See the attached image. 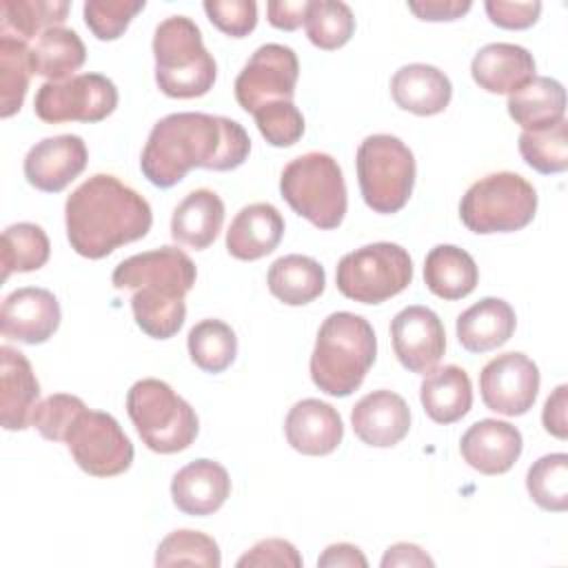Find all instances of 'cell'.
<instances>
[{
	"mask_svg": "<svg viewBox=\"0 0 568 568\" xmlns=\"http://www.w3.org/2000/svg\"><path fill=\"white\" fill-rule=\"evenodd\" d=\"M251 140L244 126L224 115L197 111L158 120L142 149V175L160 189L175 186L191 169L233 171L244 164Z\"/></svg>",
	"mask_w": 568,
	"mask_h": 568,
	"instance_id": "6da1fadb",
	"label": "cell"
},
{
	"mask_svg": "<svg viewBox=\"0 0 568 568\" xmlns=\"http://www.w3.org/2000/svg\"><path fill=\"white\" fill-rule=\"evenodd\" d=\"M71 248L89 260H102L118 246L142 240L153 213L149 202L115 175L95 173L84 180L64 204Z\"/></svg>",
	"mask_w": 568,
	"mask_h": 568,
	"instance_id": "7a4b0ae2",
	"label": "cell"
},
{
	"mask_svg": "<svg viewBox=\"0 0 568 568\" xmlns=\"http://www.w3.org/2000/svg\"><path fill=\"white\" fill-rule=\"evenodd\" d=\"M377 355V337L362 315L331 313L315 339L311 379L331 397H348L357 390Z\"/></svg>",
	"mask_w": 568,
	"mask_h": 568,
	"instance_id": "3957f363",
	"label": "cell"
},
{
	"mask_svg": "<svg viewBox=\"0 0 568 568\" xmlns=\"http://www.w3.org/2000/svg\"><path fill=\"white\" fill-rule=\"evenodd\" d=\"M155 82L169 98H200L213 89L215 60L202 42L200 27L186 16L162 20L153 36Z\"/></svg>",
	"mask_w": 568,
	"mask_h": 568,
	"instance_id": "277c9868",
	"label": "cell"
},
{
	"mask_svg": "<svg viewBox=\"0 0 568 568\" xmlns=\"http://www.w3.org/2000/svg\"><path fill=\"white\" fill-rule=\"evenodd\" d=\"M126 413L146 448L160 455L189 448L200 430L191 404L155 377L140 379L129 388Z\"/></svg>",
	"mask_w": 568,
	"mask_h": 568,
	"instance_id": "5b68a950",
	"label": "cell"
},
{
	"mask_svg": "<svg viewBox=\"0 0 568 568\" xmlns=\"http://www.w3.org/2000/svg\"><path fill=\"white\" fill-rule=\"evenodd\" d=\"M280 193L297 215L322 231L337 229L346 215L344 175L328 153L311 151L291 160L282 171Z\"/></svg>",
	"mask_w": 568,
	"mask_h": 568,
	"instance_id": "8992f818",
	"label": "cell"
},
{
	"mask_svg": "<svg viewBox=\"0 0 568 568\" xmlns=\"http://www.w3.org/2000/svg\"><path fill=\"white\" fill-rule=\"evenodd\" d=\"M537 213L535 186L513 171L484 175L464 193L459 202V217L468 231L513 233L532 222Z\"/></svg>",
	"mask_w": 568,
	"mask_h": 568,
	"instance_id": "52a82bcc",
	"label": "cell"
},
{
	"mask_svg": "<svg viewBox=\"0 0 568 568\" xmlns=\"http://www.w3.org/2000/svg\"><path fill=\"white\" fill-rule=\"evenodd\" d=\"M362 197L375 213H397L415 186L413 151L395 135L375 133L362 140L355 158Z\"/></svg>",
	"mask_w": 568,
	"mask_h": 568,
	"instance_id": "ba28073f",
	"label": "cell"
},
{
	"mask_svg": "<svg viewBox=\"0 0 568 568\" xmlns=\"http://www.w3.org/2000/svg\"><path fill=\"white\" fill-rule=\"evenodd\" d=\"M410 280V255L393 242H375L355 248L339 260L335 271L339 293L362 304H382L402 293Z\"/></svg>",
	"mask_w": 568,
	"mask_h": 568,
	"instance_id": "9c48e42d",
	"label": "cell"
},
{
	"mask_svg": "<svg viewBox=\"0 0 568 568\" xmlns=\"http://www.w3.org/2000/svg\"><path fill=\"white\" fill-rule=\"evenodd\" d=\"M118 106V89L102 73H80L60 82H44L33 100L42 122H100Z\"/></svg>",
	"mask_w": 568,
	"mask_h": 568,
	"instance_id": "30bf717a",
	"label": "cell"
},
{
	"mask_svg": "<svg viewBox=\"0 0 568 568\" xmlns=\"http://www.w3.org/2000/svg\"><path fill=\"white\" fill-rule=\"evenodd\" d=\"M64 444L75 464L93 477L120 475L133 462L131 439L118 419L102 410L84 408L67 430Z\"/></svg>",
	"mask_w": 568,
	"mask_h": 568,
	"instance_id": "8fae6325",
	"label": "cell"
},
{
	"mask_svg": "<svg viewBox=\"0 0 568 568\" xmlns=\"http://www.w3.org/2000/svg\"><path fill=\"white\" fill-rule=\"evenodd\" d=\"M297 75L300 62L291 47L262 44L235 78V100L246 113H255L262 104L275 100L293 102Z\"/></svg>",
	"mask_w": 568,
	"mask_h": 568,
	"instance_id": "7c38bea8",
	"label": "cell"
},
{
	"mask_svg": "<svg viewBox=\"0 0 568 568\" xmlns=\"http://www.w3.org/2000/svg\"><path fill=\"white\" fill-rule=\"evenodd\" d=\"M479 390L486 408L517 417L532 408L539 390V368L524 353H501L479 373Z\"/></svg>",
	"mask_w": 568,
	"mask_h": 568,
	"instance_id": "4fadbf2b",
	"label": "cell"
},
{
	"mask_svg": "<svg viewBox=\"0 0 568 568\" xmlns=\"http://www.w3.org/2000/svg\"><path fill=\"white\" fill-rule=\"evenodd\" d=\"M195 277V264L184 251L175 246H160L122 260L115 266L111 282L118 291L153 286L184 297L193 288Z\"/></svg>",
	"mask_w": 568,
	"mask_h": 568,
	"instance_id": "5bb4252c",
	"label": "cell"
},
{
	"mask_svg": "<svg viewBox=\"0 0 568 568\" xmlns=\"http://www.w3.org/2000/svg\"><path fill=\"white\" fill-rule=\"evenodd\" d=\"M393 351L410 373H430L446 351L444 324L435 311L422 304L402 308L390 322Z\"/></svg>",
	"mask_w": 568,
	"mask_h": 568,
	"instance_id": "9a60e30c",
	"label": "cell"
},
{
	"mask_svg": "<svg viewBox=\"0 0 568 568\" xmlns=\"http://www.w3.org/2000/svg\"><path fill=\"white\" fill-rule=\"evenodd\" d=\"M89 153L80 135L62 133L36 142L24 158V178L44 193H60L87 166Z\"/></svg>",
	"mask_w": 568,
	"mask_h": 568,
	"instance_id": "2e32d148",
	"label": "cell"
},
{
	"mask_svg": "<svg viewBox=\"0 0 568 568\" xmlns=\"http://www.w3.org/2000/svg\"><path fill=\"white\" fill-rule=\"evenodd\" d=\"M62 313L55 295L47 288L24 286L9 293L0 308V331L7 339L42 344L60 326Z\"/></svg>",
	"mask_w": 568,
	"mask_h": 568,
	"instance_id": "e0dca14e",
	"label": "cell"
},
{
	"mask_svg": "<svg viewBox=\"0 0 568 568\" xmlns=\"http://www.w3.org/2000/svg\"><path fill=\"white\" fill-rule=\"evenodd\" d=\"M524 448L519 428L501 419L475 422L459 442L464 462L481 475H501L513 468Z\"/></svg>",
	"mask_w": 568,
	"mask_h": 568,
	"instance_id": "ac0fdd59",
	"label": "cell"
},
{
	"mask_svg": "<svg viewBox=\"0 0 568 568\" xmlns=\"http://www.w3.org/2000/svg\"><path fill=\"white\" fill-rule=\"evenodd\" d=\"M351 424L364 444L390 448L408 435L410 408L404 397L393 390H373L353 406Z\"/></svg>",
	"mask_w": 568,
	"mask_h": 568,
	"instance_id": "d6986e66",
	"label": "cell"
},
{
	"mask_svg": "<svg viewBox=\"0 0 568 568\" xmlns=\"http://www.w3.org/2000/svg\"><path fill=\"white\" fill-rule=\"evenodd\" d=\"M40 399V384L29 359L11 348H0V422L4 430L31 426Z\"/></svg>",
	"mask_w": 568,
	"mask_h": 568,
	"instance_id": "ffe728a7",
	"label": "cell"
},
{
	"mask_svg": "<svg viewBox=\"0 0 568 568\" xmlns=\"http://www.w3.org/2000/svg\"><path fill=\"white\" fill-rule=\"evenodd\" d=\"M231 495L226 468L213 459H195L180 468L171 481V497L178 510L193 517H206L222 508Z\"/></svg>",
	"mask_w": 568,
	"mask_h": 568,
	"instance_id": "44dd1931",
	"label": "cell"
},
{
	"mask_svg": "<svg viewBox=\"0 0 568 568\" xmlns=\"http://www.w3.org/2000/svg\"><path fill=\"white\" fill-rule=\"evenodd\" d=\"M286 442L302 455L320 457L333 453L344 437V424L339 413L320 399L297 402L284 422Z\"/></svg>",
	"mask_w": 568,
	"mask_h": 568,
	"instance_id": "7402d4cb",
	"label": "cell"
},
{
	"mask_svg": "<svg viewBox=\"0 0 568 568\" xmlns=\"http://www.w3.org/2000/svg\"><path fill=\"white\" fill-rule=\"evenodd\" d=\"M284 235V217L268 202H253L233 217L226 231V251L235 260L253 262L273 253Z\"/></svg>",
	"mask_w": 568,
	"mask_h": 568,
	"instance_id": "603a6c76",
	"label": "cell"
},
{
	"mask_svg": "<svg viewBox=\"0 0 568 568\" xmlns=\"http://www.w3.org/2000/svg\"><path fill=\"white\" fill-rule=\"evenodd\" d=\"M473 80L488 93H513L535 78V58L528 49L510 42L481 47L470 62Z\"/></svg>",
	"mask_w": 568,
	"mask_h": 568,
	"instance_id": "cb8c5ba5",
	"label": "cell"
},
{
	"mask_svg": "<svg viewBox=\"0 0 568 568\" xmlns=\"http://www.w3.org/2000/svg\"><path fill=\"white\" fill-rule=\"evenodd\" d=\"M395 104L415 115H437L453 98V84L444 71L433 64H406L390 78Z\"/></svg>",
	"mask_w": 568,
	"mask_h": 568,
	"instance_id": "d4e9b609",
	"label": "cell"
},
{
	"mask_svg": "<svg viewBox=\"0 0 568 568\" xmlns=\"http://www.w3.org/2000/svg\"><path fill=\"white\" fill-rule=\"evenodd\" d=\"M515 311L501 297H484L457 317V339L470 353L504 346L515 333Z\"/></svg>",
	"mask_w": 568,
	"mask_h": 568,
	"instance_id": "484cf974",
	"label": "cell"
},
{
	"mask_svg": "<svg viewBox=\"0 0 568 568\" xmlns=\"http://www.w3.org/2000/svg\"><path fill=\"white\" fill-rule=\"evenodd\" d=\"M224 224V202L211 189L191 191L171 215V235L175 242L204 251L215 242Z\"/></svg>",
	"mask_w": 568,
	"mask_h": 568,
	"instance_id": "4316f807",
	"label": "cell"
},
{
	"mask_svg": "<svg viewBox=\"0 0 568 568\" xmlns=\"http://www.w3.org/2000/svg\"><path fill=\"white\" fill-rule=\"evenodd\" d=\"M419 399L426 415L437 424L459 422L473 406V384L464 368L446 364L426 373L419 386Z\"/></svg>",
	"mask_w": 568,
	"mask_h": 568,
	"instance_id": "83f0119b",
	"label": "cell"
},
{
	"mask_svg": "<svg viewBox=\"0 0 568 568\" xmlns=\"http://www.w3.org/2000/svg\"><path fill=\"white\" fill-rule=\"evenodd\" d=\"M508 113L524 131L555 126L566 113V91L559 80L535 75L508 95Z\"/></svg>",
	"mask_w": 568,
	"mask_h": 568,
	"instance_id": "f1b7e54d",
	"label": "cell"
},
{
	"mask_svg": "<svg viewBox=\"0 0 568 568\" xmlns=\"http://www.w3.org/2000/svg\"><path fill=\"white\" fill-rule=\"evenodd\" d=\"M424 282L428 291L442 300H462L470 295L479 282L475 260L459 246L439 244L424 260Z\"/></svg>",
	"mask_w": 568,
	"mask_h": 568,
	"instance_id": "f546056e",
	"label": "cell"
},
{
	"mask_svg": "<svg viewBox=\"0 0 568 568\" xmlns=\"http://www.w3.org/2000/svg\"><path fill=\"white\" fill-rule=\"evenodd\" d=\"M268 291L288 306H304L320 297L326 286V273L322 264L308 255L277 257L266 275Z\"/></svg>",
	"mask_w": 568,
	"mask_h": 568,
	"instance_id": "4dcf8cb0",
	"label": "cell"
},
{
	"mask_svg": "<svg viewBox=\"0 0 568 568\" xmlns=\"http://www.w3.org/2000/svg\"><path fill=\"white\" fill-rule=\"evenodd\" d=\"M87 60V47L73 29L55 27L38 36L31 47L33 71L49 82L67 80Z\"/></svg>",
	"mask_w": 568,
	"mask_h": 568,
	"instance_id": "1f68e13d",
	"label": "cell"
},
{
	"mask_svg": "<svg viewBox=\"0 0 568 568\" xmlns=\"http://www.w3.org/2000/svg\"><path fill=\"white\" fill-rule=\"evenodd\" d=\"M67 0H2L0 2V36L31 40L49 29L60 27L69 16Z\"/></svg>",
	"mask_w": 568,
	"mask_h": 568,
	"instance_id": "d6a6232c",
	"label": "cell"
},
{
	"mask_svg": "<svg viewBox=\"0 0 568 568\" xmlns=\"http://www.w3.org/2000/svg\"><path fill=\"white\" fill-rule=\"evenodd\" d=\"M131 308L135 324L153 339L173 337L182 328L186 317L184 297L153 286L135 288L131 297Z\"/></svg>",
	"mask_w": 568,
	"mask_h": 568,
	"instance_id": "836d02e7",
	"label": "cell"
},
{
	"mask_svg": "<svg viewBox=\"0 0 568 568\" xmlns=\"http://www.w3.org/2000/svg\"><path fill=\"white\" fill-rule=\"evenodd\" d=\"M33 73L27 42L13 36H0V118H11L20 111Z\"/></svg>",
	"mask_w": 568,
	"mask_h": 568,
	"instance_id": "e575fe53",
	"label": "cell"
},
{
	"mask_svg": "<svg viewBox=\"0 0 568 568\" xmlns=\"http://www.w3.org/2000/svg\"><path fill=\"white\" fill-rule=\"evenodd\" d=\"M189 355L204 373L226 371L237 355L235 331L222 320H202L189 331Z\"/></svg>",
	"mask_w": 568,
	"mask_h": 568,
	"instance_id": "d590c367",
	"label": "cell"
},
{
	"mask_svg": "<svg viewBox=\"0 0 568 568\" xmlns=\"http://www.w3.org/2000/svg\"><path fill=\"white\" fill-rule=\"evenodd\" d=\"M51 244L47 233L31 222H18L2 233V282L11 273L38 271L47 264Z\"/></svg>",
	"mask_w": 568,
	"mask_h": 568,
	"instance_id": "8d00e7d4",
	"label": "cell"
},
{
	"mask_svg": "<svg viewBox=\"0 0 568 568\" xmlns=\"http://www.w3.org/2000/svg\"><path fill=\"white\" fill-rule=\"evenodd\" d=\"M308 40L324 51L344 47L353 31L355 18L348 4L335 0H311L304 18Z\"/></svg>",
	"mask_w": 568,
	"mask_h": 568,
	"instance_id": "74e56055",
	"label": "cell"
},
{
	"mask_svg": "<svg viewBox=\"0 0 568 568\" xmlns=\"http://www.w3.org/2000/svg\"><path fill=\"white\" fill-rule=\"evenodd\" d=\"M526 488L539 508L564 513L568 508V455L539 457L526 473Z\"/></svg>",
	"mask_w": 568,
	"mask_h": 568,
	"instance_id": "f35d334b",
	"label": "cell"
},
{
	"mask_svg": "<svg viewBox=\"0 0 568 568\" xmlns=\"http://www.w3.org/2000/svg\"><path fill=\"white\" fill-rule=\"evenodd\" d=\"M519 153L524 162L537 173L550 175L568 169V122L559 120L555 126L541 131H524L519 135Z\"/></svg>",
	"mask_w": 568,
	"mask_h": 568,
	"instance_id": "ab89813d",
	"label": "cell"
},
{
	"mask_svg": "<svg viewBox=\"0 0 568 568\" xmlns=\"http://www.w3.org/2000/svg\"><path fill=\"white\" fill-rule=\"evenodd\" d=\"M222 564L217 541L200 530L169 532L155 552V566H204L217 568Z\"/></svg>",
	"mask_w": 568,
	"mask_h": 568,
	"instance_id": "60d3db41",
	"label": "cell"
},
{
	"mask_svg": "<svg viewBox=\"0 0 568 568\" xmlns=\"http://www.w3.org/2000/svg\"><path fill=\"white\" fill-rule=\"evenodd\" d=\"M255 124L271 146H293L304 135V118L291 100L262 104L255 113Z\"/></svg>",
	"mask_w": 568,
	"mask_h": 568,
	"instance_id": "b9f144b4",
	"label": "cell"
},
{
	"mask_svg": "<svg viewBox=\"0 0 568 568\" xmlns=\"http://www.w3.org/2000/svg\"><path fill=\"white\" fill-rule=\"evenodd\" d=\"M144 4V0H89L84 22L98 40H118Z\"/></svg>",
	"mask_w": 568,
	"mask_h": 568,
	"instance_id": "7bdbcfd3",
	"label": "cell"
},
{
	"mask_svg": "<svg viewBox=\"0 0 568 568\" xmlns=\"http://www.w3.org/2000/svg\"><path fill=\"white\" fill-rule=\"evenodd\" d=\"M84 408L87 406L80 397L55 393L38 404L31 426H36L38 433L49 442H64L67 430Z\"/></svg>",
	"mask_w": 568,
	"mask_h": 568,
	"instance_id": "ee69618b",
	"label": "cell"
},
{
	"mask_svg": "<svg viewBox=\"0 0 568 568\" xmlns=\"http://www.w3.org/2000/svg\"><path fill=\"white\" fill-rule=\"evenodd\" d=\"M209 20L231 38L248 36L257 24V4L253 0H206Z\"/></svg>",
	"mask_w": 568,
	"mask_h": 568,
	"instance_id": "f6af8a7d",
	"label": "cell"
},
{
	"mask_svg": "<svg viewBox=\"0 0 568 568\" xmlns=\"http://www.w3.org/2000/svg\"><path fill=\"white\" fill-rule=\"evenodd\" d=\"M240 568L246 566H255V568H300L302 566V555L297 552V548L286 541V539H262L257 541L248 552H244L237 559Z\"/></svg>",
	"mask_w": 568,
	"mask_h": 568,
	"instance_id": "bcb514c9",
	"label": "cell"
},
{
	"mask_svg": "<svg viewBox=\"0 0 568 568\" xmlns=\"http://www.w3.org/2000/svg\"><path fill=\"white\" fill-rule=\"evenodd\" d=\"M484 9L493 24L501 29H528L537 22L541 13V2H508V0H486Z\"/></svg>",
	"mask_w": 568,
	"mask_h": 568,
	"instance_id": "7dc6e473",
	"label": "cell"
},
{
	"mask_svg": "<svg viewBox=\"0 0 568 568\" xmlns=\"http://www.w3.org/2000/svg\"><path fill=\"white\" fill-rule=\"evenodd\" d=\"M470 7H473L470 0H419V2H408V9L419 20H428V22L457 20L464 13H468Z\"/></svg>",
	"mask_w": 568,
	"mask_h": 568,
	"instance_id": "c3c4849f",
	"label": "cell"
},
{
	"mask_svg": "<svg viewBox=\"0 0 568 568\" xmlns=\"http://www.w3.org/2000/svg\"><path fill=\"white\" fill-rule=\"evenodd\" d=\"M306 9H308V0H297V2L271 0V2H266L268 22L280 31H295L304 22Z\"/></svg>",
	"mask_w": 568,
	"mask_h": 568,
	"instance_id": "681fc988",
	"label": "cell"
},
{
	"mask_svg": "<svg viewBox=\"0 0 568 568\" xmlns=\"http://www.w3.org/2000/svg\"><path fill=\"white\" fill-rule=\"evenodd\" d=\"M568 386L561 384L552 390V395L546 399L544 404V413H541V422L544 428L555 435L557 439H566L568 437V424H566V406H568Z\"/></svg>",
	"mask_w": 568,
	"mask_h": 568,
	"instance_id": "f907efd6",
	"label": "cell"
},
{
	"mask_svg": "<svg viewBox=\"0 0 568 568\" xmlns=\"http://www.w3.org/2000/svg\"><path fill=\"white\" fill-rule=\"evenodd\" d=\"M317 566L320 568H339V566H346V568H353V566H359V568H366L368 561L366 557L362 555V550L353 544H331L317 559Z\"/></svg>",
	"mask_w": 568,
	"mask_h": 568,
	"instance_id": "816d5d0a",
	"label": "cell"
},
{
	"mask_svg": "<svg viewBox=\"0 0 568 568\" xmlns=\"http://www.w3.org/2000/svg\"><path fill=\"white\" fill-rule=\"evenodd\" d=\"M435 561L415 544L402 541L395 544L386 550V555L382 557V568H390V566H433Z\"/></svg>",
	"mask_w": 568,
	"mask_h": 568,
	"instance_id": "f5cc1de1",
	"label": "cell"
}]
</instances>
